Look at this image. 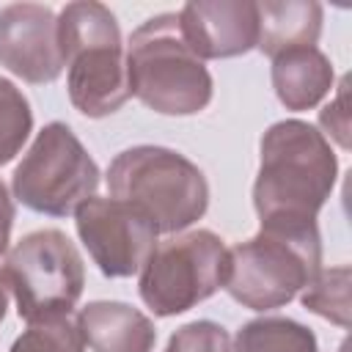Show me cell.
<instances>
[{
	"instance_id": "15",
	"label": "cell",
	"mask_w": 352,
	"mask_h": 352,
	"mask_svg": "<svg viewBox=\"0 0 352 352\" xmlns=\"http://www.w3.org/2000/svg\"><path fill=\"white\" fill-rule=\"evenodd\" d=\"M231 352H319V344L314 330L297 319L258 316L236 330Z\"/></svg>"
},
{
	"instance_id": "22",
	"label": "cell",
	"mask_w": 352,
	"mask_h": 352,
	"mask_svg": "<svg viewBox=\"0 0 352 352\" xmlns=\"http://www.w3.org/2000/svg\"><path fill=\"white\" fill-rule=\"evenodd\" d=\"M6 308H8V283H6V275L0 270V322L6 319Z\"/></svg>"
},
{
	"instance_id": "16",
	"label": "cell",
	"mask_w": 352,
	"mask_h": 352,
	"mask_svg": "<svg viewBox=\"0 0 352 352\" xmlns=\"http://www.w3.org/2000/svg\"><path fill=\"white\" fill-rule=\"evenodd\" d=\"M349 278H352V270L346 264L319 270L311 286L300 292V302L311 314L346 330L349 327Z\"/></svg>"
},
{
	"instance_id": "11",
	"label": "cell",
	"mask_w": 352,
	"mask_h": 352,
	"mask_svg": "<svg viewBox=\"0 0 352 352\" xmlns=\"http://www.w3.org/2000/svg\"><path fill=\"white\" fill-rule=\"evenodd\" d=\"M176 16L187 47L201 60L236 58L258 41V6L253 0H190Z\"/></svg>"
},
{
	"instance_id": "13",
	"label": "cell",
	"mask_w": 352,
	"mask_h": 352,
	"mask_svg": "<svg viewBox=\"0 0 352 352\" xmlns=\"http://www.w3.org/2000/svg\"><path fill=\"white\" fill-rule=\"evenodd\" d=\"M270 74L278 102L294 113L316 107L336 82L333 63L319 47H297L275 55Z\"/></svg>"
},
{
	"instance_id": "9",
	"label": "cell",
	"mask_w": 352,
	"mask_h": 352,
	"mask_svg": "<svg viewBox=\"0 0 352 352\" xmlns=\"http://www.w3.org/2000/svg\"><path fill=\"white\" fill-rule=\"evenodd\" d=\"M74 226L88 256L104 278H132L157 245V226L118 198H88L74 212Z\"/></svg>"
},
{
	"instance_id": "7",
	"label": "cell",
	"mask_w": 352,
	"mask_h": 352,
	"mask_svg": "<svg viewBox=\"0 0 352 352\" xmlns=\"http://www.w3.org/2000/svg\"><path fill=\"white\" fill-rule=\"evenodd\" d=\"M99 182V165L72 126L63 121H50L16 165L11 190L22 206L38 214L69 217L96 195Z\"/></svg>"
},
{
	"instance_id": "5",
	"label": "cell",
	"mask_w": 352,
	"mask_h": 352,
	"mask_svg": "<svg viewBox=\"0 0 352 352\" xmlns=\"http://www.w3.org/2000/svg\"><path fill=\"white\" fill-rule=\"evenodd\" d=\"M110 198L138 206L160 234H182L209 209V182L184 154L165 146H132L107 165Z\"/></svg>"
},
{
	"instance_id": "12",
	"label": "cell",
	"mask_w": 352,
	"mask_h": 352,
	"mask_svg": "<svg viewBox=\"0 0 352 352\" xmlns=\"http://www.w3.org/2000/svg\"><path fill=\"white\" fill-rule=\"evenodd\" d=\"M80 333L94 352H154V322L118 300H94L77 314Z\"/></svg>"
},
{
	"instance_id": "20",
	"label": "cell",
	"mask_w": 352,
	"mask_h": 352,
	"mask_svg": "<svg viewBox=\"0 0 352 352\" xmlns=\"http://www.w3.org/2000/svg\"><path fill=\"white\" fill-rule=\"evenodd\" d=\"M319 124H322V135L336 138L341 148H349V116H346V80H341L338 94L330 104H324V110L319 113Z\"/></svg>"
},
{
	"instance_id": "14",
	"label": "cell",
	"mask_w": 352,
	"mask_h": 352,
	"mask_svg": "<svg viewBox=\"0 0 352 352\" xmlns=\"http://www.w3.org/2000/svg\"><path fill=\"white\" fill-rule=\"evenodd\" d=\"M258 6L256 50L270 60L286 50L316 47L322 33V6L316 0H264Z\"/></svg>"
},
{
	"instance_id": "6",
	"label": "cell",
	"mask_w": 352,
	"mask_h": 352,
	"mask_svg": "<svg viewBox=\"0 0 352 352\" xmlns=\"http://www.w3.org/2000/svg\"><path fill=\"white\" fill-rule=\"evenodd\" d=\"M138 292L157 316H176L209 300L228 278V248L209 231H182L157 242L138 272Z\"/></svg>"
},
{
	"instance_id": "10",
	"label": "cell",
	"mask_w": 352,
	"mask_h": 352,
	"mask_svg": "<svg viewBox=\"0 0 352 352\" xmlns=\"http://www.w3.org/2000/svg\"><path fill=\"white\" fill-rule=\"evenodd\" d=\"M0 66L30 85L55 82L63 74L58 16L41 3H11L0 8Z\"/></svg>"
},
{
	"instance_id": "1",
	"label": "cell",
	"mask_w": 352,
	"mask_h": 352,
	"mask_svg": "<svg viewBox=\"0 0 352 352\" xmlns=\"http://www.w3.org/2000/svg\"><path fill=\"white\" fill-rule=\"evenodd\" d=\"M338 179L330 140L308 121H275L258 143L253 209L261 223L316 220Z\"/></svg>"
},
{
	"instance_id": "3",
	"label": "cell",
	"mask_w": 352,
	"mask_h": 352,
	"mask_svg": "<svg viewBox=\"0 0 352 352\" xmlns=\"http://www.w3.org/2000/svg\"><path fill=\"white\" fill-rule=\"evenodd\" d=\"M72 104L88 118L113 116L126 104V50L116 14L96 0L66 3L58 14Z\"/></svg>"
},
{
	"instance_id": "21",
	"label": "cell",
	"mask_w": 352,
	"mask_h": 352,
	"mask_svg": "<svg viewBox=\"0 0 352 352\" xmlns=\"http://www.w3.org/2000/svg\"><path fill=\"white\" fill-rule=\"evenodd\" d=\"M14 198L8 192V187L0 182V256L8 250V242H11V228H14Z\"/></svg>"
},
{
	"instance_id": "4",
	"label": "cell",
	"mask_w": 352,
	"mask_h": 352,
	"mask_svg": "<svg viewBox=\"0 0 352 352\" xmlns=\"http://www.w3.org/2000/svg\"><path fill=\"white\" fill-rule=\"evenodd\" d=\"M126 50L129 94L160 116H195L212 102V74L187 47L173 11L148 16L132 30Z\"/></svg>"
},
{
	"instance_id": "8",
	"label": "cell",
	"mask_w": 352,
	"mask_h": 352,
	"mask_svg": "<svg viewBox=\"0 0 352 352\" xmlns=\"http://www.w3.org/2000/svg\"><path fill=\"white\" fill-rule=\"evenodd\" d=\"M3 275L14 294L16 314L25 322L72 314L85 286L82 256L58 228L25 234L8 250Z\"/></svg>"
},
{
	"instance_id": "17",
	"label": "cell",
	"mask_w": 352,
	"mask_h": 352,
	"mask_svg": "<svg viewBox=\"0 0 352 352\" xmlns=\"http://www.w3.org/2000/svg\"><path fill=\"white\" fill-rule=\"evenodd\" d=\"M11 352H85L77 316L55 314L28 322V330L11 344Z\"/></svg>"
},
{
	"instance_id": "23",
	"label": "cell",
	"mask_w": 352,
	"mask_h": 352,
	"mask_svg": "<svg viewBox=\"0 0 352 352\" xmlns=\"http://www.w3.org/2000/svg\"><path fill=\"white\" fill-rule=\"evenodd\" d=\"M338 352H346V344H341V349H338Z\"/></svg>"
},
{
	"instance_id": "2",
	"label": "cell",
	"mask_w": 352,
	"mask_h": 352,
	"mask_svg": "<svg viewBox=\"0 0 352 352\" xmlns=\"http://www.w3.org/2000/svg\"><path fill=\"white\" fill-rule=\"evenodd\" d=\"M322 270V236L316 220L261 223L248 242L228 248L226 292L250 311L283 308Z\"/></svg>"
},
{
	"instance_id": "19",
	"label": "cell",
	"mask_w": 352,
	"mask_h": 352,
	"mask_svg": "<svg viewBox=\"0 0 352 352\" xmlns=\"http://www.w3.org/2000/svg\"><path fill=\"white\" fill-rule=\"evenodd\" d=\"M165 352H231V336L212 319H195L168 338Z\"/></svg>"
},
{
	"instance_id": "18",
	"label": "cell",
	"mask_w": 352,
	"mask_h": 352,
	"mask_svg": "<svg viewBox=\"0 0 352 352\" xmlns=\"http://www.w3.org/2000/svg\"><path fill=\"white\" fill-rule=\"evenodd\" d=\"M33 132V110L28 96L6 77H0V168L8 165Z\"/></svg>"
}]
</instances>
